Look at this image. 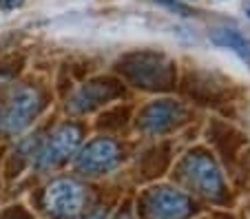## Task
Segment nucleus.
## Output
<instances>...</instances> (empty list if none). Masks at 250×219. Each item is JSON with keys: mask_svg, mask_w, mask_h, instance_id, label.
Returning <instances> with one entry per match:
<instances>
[{"mask_svg": "<svg viewBox=\"0 0 250 219\" xmlns=\"http://www.w3.org/2000/svg\"><path fill=\"white\" fill-rule=\"evenodd\" d=\"M5 219H27V215H24V213H20V210H18V213H9Z\"/></svg>", "mask_w": 250, "mask_h": 219, "instance_id": "obj_13", "label": "nucleus"}, {"mask_svg": "<svg viewBox=\"0 0 250 219\" xmlns=\"http://www.w3.org/2000/svg\"><path fill=\"white\" fill-rule=\"evenodd\" d=\"M42 109V98L36 86H16L0 104V133L16 135L24 131Z\"/></svg>", "mask_w": 250, "mask_h": 219, "instance_id": "obj_2", "label": "nucleus"}, {"mask_svg": "<svg viewBox=\"0 0 250 219\" xmlns=\"http://www.w3.org/2000/svg\"><path fill=\"white\" fill-rule=\"evenodd\" d=\"M86 219H104V213H102V210H100V213L91 215V217H86Z\"/></svg>", "mask_w": 250, "mask_h": 219, "instance_id": "obj_15", "label": "nucleus"}, {"mask_svg": "<svg viewBox=\"0 0 250 219\" xmlns=\"http://www.w3.org/2000/svg\"><path fill=\"white\" fill-rule=\"evenodd\" d=\"M155 2L168 7V9L177 11V14H182V16H195V11H190V7H186L184 2H180V0H155Z\"/></svg>", "mask_w": 250, "mask_h": 219, "instance_id": "obj_11", "label": "nucleus"}, {"mask_svg": "<svg viewBox=\"0 0 250 219\" xmlns=\"http://www.w3.org/2000/svg\"><path fill=\"white\" fill-rule=\"evenodd\" d=\"M210 42H215L217 47L235 51L237 56L250 67V42L239 34V31H235V29H212Z\"/></svg>", "mask_w": 250, "mask_h": 219, "instance_id": "obj_10", "label": "nucleus"}, {"mask_svg": "<svg viewBox=\"0 0 250 219\" xmlns=\"http://www.w3.org/2000/svg\"><path fill=\"white\" fill-rule=\"evenodd\" d=\"M120 71L128 82L146 91H168L175 86V64L162 53L140 51L120 62Z\"/></svg>", "mask_w": 250, "mask_h": 219, "instance_id": "obj_1", "label": "nucleus"}, {"mask_svg": "<svg viewBox=\"0 0 250 219\" xmlns=\"http://www.w3.org/2000/svg\"><path fill=\"white\" fill-rule=\"evenodd\" d=\"M22 2H24V0H0V7L9 11V9H18Z\"/></svg>", "mask_w": 250, "mask_h": 219, "instance_id": "obj_12", "label": "nucleus"}, {"mask_svg": "<svg viewBox=\"0 0 250 219\" xmlns=\"http://www.w3.org/2000/svg\"><path fill=\"white\" fill-rule=\"evenodd\" d=\"M120 96H122V86L115 84L113 80H91L69 98L66 106L73 113H89V111L102 106L104 102H111Z\"/></svg>", "mask_w": 250, "mask_h": 219, "instance_id": "obj_9", "label": "nucleus"}, {"mask_svg": "<svg viewBox=\"0 0 250 219\" xmlns=\"http://www.w3.org/2000/svg\"><path fill=\"white\" fill-rule=\"evenodd\" d=\"M180 177L195 188L197 193L210 197V199H222L226 195V186H224V177L219 173L215 159L208 155L206 151L197 148L190 151L180 164Z\"/></svg>", "mask_w": 250, "mask_h": 219, "instance_id": "obj_3", "label": "nucleus"}, {"mask_svg": "<svg viewBox=\"0 0 250 219\" xmlns=\"http://www.w3.org/2000/svg\"><path fill=\"white\" fill-rule=\"evenodd\" d=\"M193 210L190 199L168 186L151 188L144 195V215L146 219H186Z\"/></svg>", "mask_w": 250, "mask_h": 219, "instance_id": "obj_6", "label": "nucleus"}, {"mask_svg": "<svg viewBox=\"0 0 250 219\" xmlns=\"http://www.w3.org/2000/svg\"><path fill=\"white\" fill-rule=\"evenodd\" d=\"M120 159H122L120 144L109 138H98L80 151L76 166L84 175H104V173L113 171L120 164Z\"/></svg>", "mask_w": 250, "mask_h": 219, "instance_id": "obj_7", "label": "nucleus"}, {"mask_svg": "<svg viewBox=\"0 0 250 219\" xmlns=\"http://www.w3.org/2000/svg\"><path fill=\"white\" fill-rule=\"evenodd\" d=\"M120 219H131V217H128V215H122V217H120Z\"/></svg>", "mask_w": 250, "mask_h": 219, "instance_id": "obj_16", "label": "nucleus"}, {"mask_svg": "<svg viewBox=\"0 0 250 219\" xmlns=\"http://www.w3.org/2000/svg\"><path fill=\"white\" fill-rule=\"evenodd\" d=\"M186 109L180 102L173 100H160V102H151L146 109L140 113L137 118V126L148 135H162L166 131L180 126L186 119Z\"/></svg>", "mask_w": 250, "mask_h": 219, "instance_id": "obj_8", "label": "nucleus"}, {"mask_svg": "<svg viewBox=\"0 0 250 219\" xmlns=\"http://www.w3.org/2000/svg\"><path fill=\"white\" fill-rule=\"evenodd\" d=\"M80 142H82V129L78 124L73 122L60 124L58 129H53L49 133V138L44 139L42 146L36 153V168L47 171V168L62 164L78 151Z\"/></svg>", "mask_w": 250, "mask_h": 219, "instance_id": "obj_5", "label": "nucleus"}, {"mask_svg": "<svg viewBox=\"0 0 250 219\" xmlns=\"http://www.w3.org/2000/svg\"><path fill=\"white\" fill-rule=\"evenodd\" d=\"M84 186L71 177H60L47 186L42 204L51 219H73L84 210Z\"/></svg>", "mask_w": 250, "mask_h": 219, "instance_id": "obj_4", "label": "nucleus"}, {"mask_svg": "<svg viewBox=\"0 0 250 219\" xmlns=\"http://www.w3.org/2000/svg\"><path fill=\"white\" fill-rule=\"evenodd\" d=\"M244 11H246V16L250 18V0H246V2H244Z\"/></svg>", "mask_w": 250, "mask_h": 219, "instance_id": "obj_14", "label": "nucleus"}]
</instances>
